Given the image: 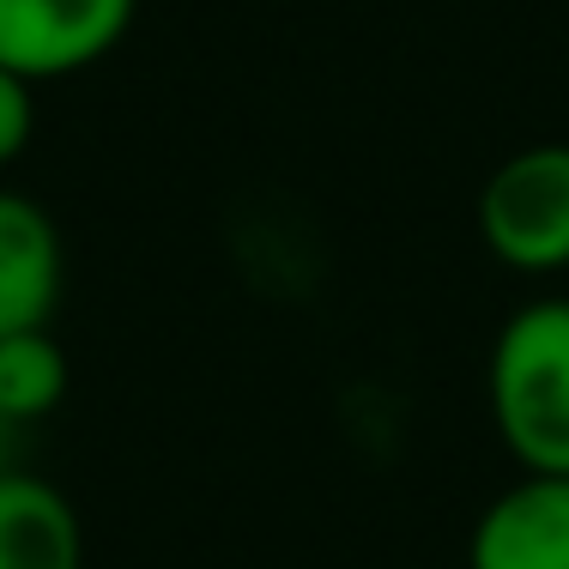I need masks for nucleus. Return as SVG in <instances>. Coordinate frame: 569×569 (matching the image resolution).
<instances>
[{"label":"nucleus","instance_id":"f257e3e1","mask_svg":"<svg viewBox=\"0 0 569 569\" xmlns=\"http://www.w3.org/2000/svg\"><path fill=\"white\" fill-rule=\"evenodd\" d=\"M485 400L515 467L569 479V297H527L497 328Z\"/></svg>","mask_w":569,"mask_h":569},{"label":"nucleus","instance_id":"f03ea898","mask_svg":"<svg viewBox=\"0 0 569 569\" xmlns=\"http://www.w3.org/2000/svg\"><path fill=\"white\" fill-rule=\"evenodd\" d=\"M479 242L509 273H569V140H533L485 176Z\"/></svg>","mask_w":569,"mask_h":569},{"label":"nucleus","instance_id":"7ed1b4c3","mask_svg":"<svg viewBox=\"0 0 569 569\" xmlns=\"http://www.w3.org/2000/svg\"><path fill=\"white\" fill-rule=\"evenodd\" d=\"M133 19L140 0H0V67L43 91L110 61Z\"/></svg>","mask_w":569,"mask_h":569},{"label":"nucleus","instance_id":"20e7f679","mask_svg":"<svg viewBox=\"0 0 569 569\" xmlns=\"http://www.w3.org/2000/svg\"><path fill=\"white\" fill-rule=\"evenodd\" d=\"M467 569H569V479L521 472L479 509Z\"/></svg>","mask_w":569,"mask_h":569},{"label":"nucleus","instance_id":"39448f33","mask_svg":"<svg viewBox=\"0 0 569 569\" xmlns=\"http://www.w3.org/2000/svg\"><path fill=\"white\" fill-rule=\"evenodd\" d=\"M67 284L61 230L19 188H0V340L49 328Z\"/></svg>","mask_w":569,"mask_h":569},{"label":"nucleus","instance_id":"423d86ee","mask_svg":"<svg viewBox=\"0 0 569 569\" xmlns=\"http://www.w3.org/2000/svg\"><path fill=\"white\" fill-rule=\"evenodd\" d=\"M0 569H86L79 509L24 467L0 472Z\"/></svg>","mask_w":569,"mask_h":569},{"label":"nucleus","instance_id":"0eeeda50","mask_svg":"<svg viewBox=\"0 0 569 569\" xmlns=\"http://www.w3.org/2000/svg\"><path fill=\"white\" fill-rule=\"evenodd\" d=\"M67 351L49 328H31V333H7L0 340V412L12 425H43L49 412L67 400Z\"/></svg>","mask_w":569,"mask_h":569},{"label":"nucleus","instance_id":"6e6552de","mask_svg":"<svg viewBox=\"0 0 569 569\" xmlns=\"http://www.w3.org/2000/svg\"><path fill=\"white\" fill-rule=\"evenodd\" d=\"M37 140V86L0 67V170L19 164Z\"/></svg>","mask_w":569,"mask_h":569},{"label":"nucleus","instance_id":"1a4fd4ad","mask_svg":"<svg viewBox=\"0 0 569 569\" xmlns=\"http://www.w3.org/2000/svg\"><path fill=\"white\" fill-rule=\"evenodd\" d=\"M12 442H19V425H12L7 412H0V472H7V467H19V460H12Z\"/></svg>","mask_w":569,"mask_h":569}]
</instances>
